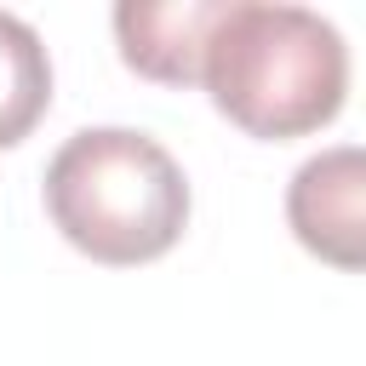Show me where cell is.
Wrapping results in <instances>:
<instances>
[{
  "instance_id": "cell-4",
  "label": "cell",
  "mask_w": 366,
  "mask_h": 366,
  "mask_svg": "<svg viewBox=\"0 0 366 366\" xmlns=\"http://www.w3.org/2000/svg\"><path fill=\"white\" fill-rule=\"evenodd\" d=\"M223 6L229 0H166V6L126 0V6H114V40H120L126 69H137L143 80H160V86L200 80V51H206V34L217 29Z\"/></svg>"
},
{
  "instance_id": "cell-3",
  "label": "cell",
  "mask_w": 366,
  "mask_h": 366,
  "mask_svg": "<svg viewBox=\"0 0 366 366\" xmlns=\"http://www.w3.org/2000/svg\"><path fill=\"white\" fill-rule=\"evenodd\" d=\"M286 217L315 257L337 269H360L366 263V154L355 143H337L303 160L286 189Z\"/></svg>"
},
{
  "instance_id": "cell-1",
  "label": "cell",
  "mask_w": 366,
  "mask_h": 366,
  "mask_svg": "<svg viewBox=\"0 0 366 366\" xmlns=\"http://www.w3.org/2000/svg\"><path fill=\"white\" fill-rule=\"evenodd\" d=\"M200 80L240 132L303 137L337 120L349 92V46L309 6L229 0L200 51Z\"/></svg>"
},
{
  "instance_id": "cell-2",
  "label": "cell",
  "mask_w": 366,
  "mask_h": 366,
  "mask_svg": "<svg viewBox=\"0 0 366 366\" xmlns=\"http://www.w3.org/2000/svg\"><path fill=\"white\" fill-rule=\"evenodd\" d=\"M46 212L92 263L132 269L177 246L189 223L183 166L143 132L86 126L46 166Z\"/></svg>"
},
{
  "instance_id": "cell-5",
  "label": "cell",
  "mask_w": 366,
  "mask_h": 366,
  "mask_svg": "<svg viewBox=\"0 0 366 366\" xmlns=\"http://www.w3.org/2000/svg\"><path fill=\"white\" fill-rule=\"evenodd\" d=\"M46 109H51V57L23 17L0 11V149L23 143Z\"/></svg>"
}]
</instances>
